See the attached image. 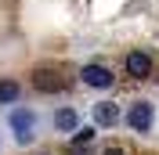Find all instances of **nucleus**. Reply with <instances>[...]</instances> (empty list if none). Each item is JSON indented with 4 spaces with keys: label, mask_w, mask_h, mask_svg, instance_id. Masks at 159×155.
<instances>
[{
    "label": "nucleus",
    "mask_w": 159,
    "mask_h": 155,
    "mask_svg": "<svg viewBox=\"0 0 159 155\" xmlns=\"http://www.w3.org/2000/svg\"><path fill=\"white\" fill-rule=\"evenodd\" d=\"M11 130H15V141L18 144H29L33 137H36V116L25 112V108H15L11 112Z\"/></svg>",
    "instance_id": "nucleus-1"
},
{
    "label": "nucleus",
    "mask_w": 159,
    "mask_h": 155,
    "mask_svg": "<svg viewBox=\"0 0 159 155\" xmlns=\"http://www.w3.org/2000/svg\"><path fill=\"white\" fill-rule=\"evenodd\" d=\"M152 119H156V112H152L148 101H134L127 112V126L134 130V134H148L152 130Z\"/></svg>",
    "instance_id": "nucleus-2"
},
{
    "label": "nucleus",
    "mask_w": 159,
    "mask_h": 155,
    "mask_svg": "<svg viewBox=\"0 0 159 155\" xmlns=\"http://www.w3.org/2000/svg\"><path fill=\"white\" fill-rule=\"evenodd\" d=\"M33 87L40 94H54V90H65V79H61L58 69H36L33 72Z\"/></svg>",
    "instance_id": "nucleus-3"
},
{
    "label": "nucleus",
    "mask_w": 159,
    "mask_h": 155,
    "mask_svg": "<svg viewBox=\"0 0 159 155\" xmlns=\"http://www.w3.org/2000/svg\"><path fill=\"white\" fill-rule=\"evenodd\" d=\"M83 83L87 87H98V90H109L112 87V69H105V65H83Z\"/></svg>",
    "instance_id": "nucleus-4"
},
{
    "label": "nucleus",
    "mask_w": 159,
    "mask_h": 155,
    "mask_svg": "<svg viewBox=\"0 0 159 155\" xmlns=\"http://www.w3.org/2000/svg\"><path fill=\"white\" fill-rule=\"evenodd\" d=\"M123 65H127V76H134V79H145V76H152V58L145 54V51H130Z\"/></svg>",
    "instance_id": "nucleus-5"
},
{
    "label": "nucleus",
    "mask_w": 159,
    "mask_h": 155,
    "mask_svg": "<svg viewBox=\"0 0 159 155\" xmlns=\"http://www.w3.org/2000/svg\"><path fill=\"white\" fill-rule=\"evenodd\" d=\"M54 126L65 130V134H76V130H80V116L72 112V108H61L58 116H54Z\"/></svg>",
    "instance_id": "nucleus-6"
},
{
    "label": "nucleus",
    "mask_w": 159,
    "mask_h": 155,
    "mask_svg": "<svg viewBox=\"0 0 159 155\" xmlns=\"http://www.w3.org/2000/svg\"><path fill=\"white\" fill-rule=\"evenodd\" d=\"M94 119H98L101 126H112V123L119 119V108L109 105V101H101V105H94Z\"/></svg>",
    "instance_id": "nucleus-7"
},
{
    "label": "nucleus",
    "mask_w": 159,
    "mask_h": 155,
    "mask_svg": "<svg viewBox=\"0 0 159 155\" xmlns=\"http://www.w3.org/2000/svg\"><path fill=\"white\" fill-rule=\"evenodd\" d=\"M18 94H22L18 79H0V105H15Z\"/></svg>",
    "instance_id": "nucleus-8"
},
{
    "label": "nucleus",
    "mask_w": 159,
    "mask_h": 155,
    "mask_svg": "<svg viewBox=\"0 0 159 155\" xmlns=\"http://www.w3.org/2000/svg\"><path fill=\"white\" fill-rule=\"evenodd\" d=\"M90 141H94V126H80V130H76V134H72V144H90Z\"/></svg>",
    "instance_id": "nucleus-9"
},
{
    "label": "nucleus",
    "mask_w": 159,
    "mask_h": 155,
    "mask_svg": "<svg viewBox=\"0 0 159 155\" xmlns=\"http://www.w3.org/2000/svg\"><path fill=\"white\" fill-rule=\"evenodd\" d=\"M105 155H123V148H105Z\"/></svg>",
    "instance_id": "nucleus-10"
}]
</instances>
